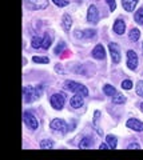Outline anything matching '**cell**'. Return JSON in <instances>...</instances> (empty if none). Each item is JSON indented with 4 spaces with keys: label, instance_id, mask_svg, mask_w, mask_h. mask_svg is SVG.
I'll use <instances>...</instances> for the list:
<instances>
[{
    "label": "cell",
    "instance_id": "obj_1",
    "mask_svg": "<svg viewBox=\"0 0 143 160\" xmlns=\"http://www.w3.org/2000/svg\"><path fill=\"white\" fill-rule=\"evenodd\" d=\"M43 91V86L39 84L38 87H31V86H26L23 88V93H24V102L26 103H31L40 96V93Z\"/></svg>",
    "mask_w": 143,
    "mask_h": 160
},
{
    "label": "cell",
    "instance_id": "obj_2",
    "mask_svg": "<svg viewBox=\"0 0 143 160\" xmlns=\"http://www.w3.org/2000/svg\"><path fill=\"white\" fill-rule=\"evenodd\" d=\"M64 87L68 89V91L80 95V96H83V98L88 96V89H87L86 86H83L82 83L74 82V80H67V82L64 83Z\"/></svg>",
    "mask_w": 143,
    "mask_h": 160
},
{
    "label": "cell",
    "instance_id": "obj_3",
    "mask_svg": "<svg viewBox=\"0 0 143 160\" xmlns=\"http://www.w3.org/2000/svg\"><path fill=\"white\" fill-rule=\"evenodd\" d=\"M66 104V96L62 93H55L51 96V106L56 109V111H60V109L64 107Z\"/></svg>",
    "mask_w": 143,
    "mask_h": 160
},
{
    "label": "cell",
    "instance_id": "obj_4",
    "mask_svg": "<svg viewBox=\"0 0 143 160\" xmlns=\"http://www.w3.org/2000/svg\"><path fill=\"white\" fill-rule=\"evenodd\" d=\"M23 120H24V124H26L28 128H31V129H36L38 126H39L38 119L35 118V115H32L31 112H28V111H26L23 113Z\"/></svg>",
    "mask_w": 143,
    "mask_h": 160
},
{
    "label": "cell",
    "instance_id": "obj_5",
    "mask_svg": "<svg viewBox=\"0 0 143 160\" xmlns=\"http://www.w3.org/2000/svg\"><path fill=\"white\" fill-rule=\"evenodd\" d=\"M24 4L31 9H44L48 7V0H24Z\"/></svg>",
    "mask_w": 143,
    "mask_h": 160
},
{
    "label": "cell",
    "instance_id": "obj_6",
    "mask_svg": "<svg viewBox=\"0 0 143 160\" xmlns=\"http://www.w3.org/2000/svg\"><path fill=\"white\" fill-rule=\"evenodd\" d=\"M50 128L52 131H58V132H66L67 131V123L63 119H54L50 123Z\"/></svg>",
    "mask_w": 143,
    "mask_h": 160
},
{
    "label": "cell",
    "instance_id": "obj_7",
    "mask_svg": "<svg viewBox=\"0 0 143 160\" xmlns=\"http://www.w3.org/2000/svg\"><path fill=\"white\" fill-rule=\"evenodd\" d=\"M98 20H99V11H98L96 6L91 4V6L88 7V11H87V22L96 24Z\"/></svg>",
    "mask_w": 143,
    "mask_h": 160
},
{
    "label": "cell",
    "instance_id": "obj_8",
    "mask_svg": "<svg viewBox=\"0 0 143 160\" xmlns=\"http://www.w3.org/2000/svg\"><path fill=\"white\" fill-rule=\"evenodd\" d=\"M108 49H110L111 58L114 63H119L120 62V48L116 43H110L108 44Z\"/></svg>",
    "mask_w": 143,
    "mask_h": 160
},
{
    "label": "cell",
    "instance_id": "obj_9",
    "mask_svg": "<svg viewBox=\"0 0 143 160\" xmlns=\"http://www.w3.org/2000/svg\"><path fill=\"white\" fill-rule=\"evenodd\" d=\"M138 66V55L135 53V51L129 49L127 51V67L130 69H135Z\"/></svg>",
    "mask_w": 143,
    "mask_h": 160
},
{
    "label": "cell",
    "instance_id": "obj_10",
    "mask_svg": "<svg viewBox=\"0 0 143 160\" xmlns=\"http://www.w3.org/2000/svg\"><path fill=\"white\" fill-rule=\"evenodd\" d=\"M126 126L131 128L132 131H138V132H142L143 131V123L139 122L138 119H129L126 123Z\"/></svg>",
    "mask_w": 143,
    "mask_h": 160
},
{
    "label": "cell",
    "instance_id": "obj_11",
    "mask_svg": "<svg viewBox=\"0 0 143 160\" xmlns=\"http://www.w3.org/2000/svg\"><path fill=\"white\" fill-rule=\"evenodd\" d=\"M92 56L95 59H99V60L106 58V51H105V48H103L102 44H98V46L92 49Z\"/></svg>",
    "mask_w": 143,
    "mask_h": 160
},
{
    "label": "cell",
    "instance_id": "obj_12",
    "mask_svg": "<svg viewBox=\"0 0 143 160\" xmlns=\"http://www.w3.org/2000/svg\"><path fill=\"white\" fill-rule=\"evenodd\" d=\"M126 31V24L125 22H123L122 19H118L115 20V23H114V32L118 33V35H123Z\"/></svg>",
    "mask_w": 143,
    "mask_h": 160
},
{
    "label": "cell",
    "instance_id": "obj_13",
    "mask_svg": "<svg viewBox=\"0 0 143 160\" xmlns=\"http://www.w3.org/2000/svg\"><path fill=\"white\" fill-rule=\"evenodd\" d=\"M70 104H71V107H72V108H80V107L83 106V96H80V95L75 93V95H74V96L71 98Z\"/></svg>",
    "mask_w": 143,
    "mask_h": 160
},
{
    "label": "cell",
    "instance_id": "obj_14",
    "mask_svg": "<svg viewBox=\"0 0 143 160\" xmlns=\"http://www.w3.org/2000/svg\"><path fill=\"white\" fill-rule=\"evenodd\" d=\"M138 4V0H122V6L126 11H134Z\"/></svg>",
    "mask_w": 143,
    "mask_h": 160
},
{
    "label": "cell",
    "instance_id": "obj_15",
    "mask_svg": "<svg viewBox=\"0 0 143 160\" xmlns=\"http://www.w3.org/2000/svg\"><path fill=\"white\" fill-rule=\"evenodd\" d=\"M95 35H96V31H95V29H86V31H78L76 36L90 39V38H94Z\"/></svg>",
    "mask_w": 143,
    "mask_h": 160
},
{
    "label": "cell",
    "instance_id": "obj_16",
    "mask_svg": "<svg viewBox=\"0 0 143 160\" xmlns=\"http://www.w3.org/2000/svg\"><path fill=\"white\" fill-rule=\"evenodd\" d=\"M63 28H64V31H70L71 29V26H72V18L70 16V15H64L63 16V23H62Z\"/></svg>",
    "mask_w": 143,
    "mask_h": 160
},
{
    "label": "cell",
    "instance_id": "obj_17",
    "mask_svg": "<svg viewBox=\"0 0 143 160\" xmlns=\"http://www.w3.org/2000/svg\"><path fill=\"white\" fill-rule=\"evenodd\" d=\"M106 142H107V144H108V147H110V149H115V148H116L118 140H116V138L114 136V135H107Z\"/></svg>",
    "mask_w": 143,
    "mask_h": 160
},
{
    "label": "cell",
    "instance_id": "obj_18",
    "mask_svg": "<svg viewBox=\"0 0 143 160\" xmlns=\"http://www.w3.org/2000/svg\"><path fill=\"white\" fill-rule=\"evenodd\" d=\"M129 38H130V40H132V42H138L140 38V31L138 28H132L129 32Z\"/></svg>",
    "mask_w": 143,
    "mask_h": 160
},
{
    "label": "cell",
    "instance_id": "obj_19",
    "mask_svg": "<svg viewBox=\"0 0 143 160\" xmlns=\"http://www.w3.org/2000/svg\"><path fill=\"white\" fill-rule=\"evenodd\" d=\"M112 103L114 104H123V103H126V96L125 95H122V93H115L114 96H112Z\"/></svg>",
    "mask_w": 143,
    "mask_h": 160
},
{
    "label": "cell",
    "instance_id": "obj_20",
    "mask_svg": "<svg viewBox=\"0 0 143 160\" xmlns=\"http://www.w3.org/2000/svg\"><path fill=\"white\" fill-rule=\"evenodd\" d=\"M103 92H105L107 96H114V95L116 93V89L111 86V84H106V86H103Z\"/></svg>",
    "mask_w": 143,
    "mask_h": 160
},
{
    "label": "cell",
    "instance_id": "obj_21",
    "mask_svg": "<svg viewBox=\"0 0 143 160\" xmlns=\"http://www.w3.org/2000/svg\"><path fill=\"white\" fill-rule=\"evenodd\" d=\"M31 46H32V48H35V49L43 47V39L39 38V36H33L32 40H31Z\"/></svg>",
    "mask_w": 143,
    "mask_h": 160
},
{
    "label": "cell",
    "instance_id": "obj_22",
    "mask_svg": "<svg viewBox=\"0 0 143 160\" xmlns=\"http://www.w3.org/2000/svg\"><path fill=\"white\" fill-rule=\"evenodd\" d=\"M91 146H92V139L91 138H84V139H82L80 143H79V148H80V149L90 148Z\"/></svg>",
    "mask_w": 143,
    "mask_h": 160
},
{
    "label": "cell",
    "instance_id": "obj_23",
    "mask_svg": "<svg viewBox=\"0 0 143 160\" xmlns=\"http://www.w3.org/2000/svg\"><path fill=\"white\" fill-rule=\"evenodd\" d=\"M54 147V142L50 139H43L40 142V148L42 149H51Z\"/></svg>",
    "mask_w": 143,
    "mask_h": 160
},
{
    "label": "cell",
    "instance_id": "obj_24",
    "mask_svg": "<svg viewBox=\"0 0 143 160\" xmlns=\"http://www.w3.org/2000/svg\"><path fill=\"white\" fill-rule=\"evenodd\" d=\"M134 19H135V22H136V23L143 24V8H139V9H138V11L135 12Z\"/></svg>",
    "mask_w": 143,
    "mask_h": 160
},
{
    "label": "cell",
    "instance_id": "obj_25",
    "mask_svg": "<svg viewBox=\"0 0 143 160\" xmlns=\"http://www.w3.org/2000/svg\"><path fill=\"white\" fill-rule=\"evenodd\" d=\"M51 38L48 36V33H46L44 35V39H43V48L44 49H47V48H50V46H51Z\"/></svg>",
    "mask_w": 143,
    "mask_h": 160
},
{
    "label": "cell",
    "instance_id": "obj_26",
    "mask_svg": "<svg viewBox=\"0 0 143 160\" xmlns=\"http://www.w3.org/2000/svg\"><path fill=\"white\" fill-rule=\"evenodd\" d=\"M63 49H66V43H64V42H60V43H59L58 46L55 47V49H54V52H55L56 55H59V53H60V52L63 51Z\"/></svg>",
    "mask_w": 143,
    "mask_h": 160
},
{
    "label": "cell",
    "instance_id": "obj_27",
    "mask_svg": "<svg viewBox=\"0 0 143 160\" xmlns=\"http://www.w3.org/2000/svg\"><path fill=\"white\" fill-rule=\"evenodd\" d=\"M32 62H35V63H44V64H47L48 62H50V59H48V58H40V56H33V58H32Z\"/></svg>",
    "mask_w": 143,
    "mask_h": 160
},
{
    "label": "cell",
    "instance_id": "obj_28",
    "mask_svg": "<svg viewBox=\"0 0 143 160\" xmlns=\"http://www.w3.org/2000/svg\"><path fill=\"white\" fill-rule=\"evenodd\" d=\"M136 93L139 95L140 98H143V80H139L136 84Z\"/></svg>",
    "mask_w": 143,
    "mask_h": 160
},
{
    "label": "cell",
    "instance_id": "obj_29",
    "mask_svg": "<svg viewBox=\"0 0 143 160\" xmlns=\"http://www.w3.org/2000/svg\"><path fill=\"white\" fill-rule=\"evenodd\" d=\"M122 88L123 89H131L132 88V82L131 80H123L122 82Z\"/></svg>",
    "mask_w": 143,
    "mask_h": 160
},
{
    "label": "cell",
    "instance_id": "obj_30",
    "mask_svg": "<svg viewBox=\"0 0 143 160\" xmlns=\"http://www.w3.org/2000/svg\"><path fill=\"white\" fill-rule=\"evenodd\" d=\"M54 4H56L58 7H66L68 6V0H52Z\"/></svg>",
    "mask_w": 143,
    "mask_h": 160
},
{
    "label": "cell",
    "instance_id": "obj_31",
    "mask_svg": "<svg viewBox=\"0 0 143 160\" xmlns=\"http://www.w3.org/2000/svg\"><path fill=\"white\" fill-rule=\"evenodd\" d=\"M127 148H129V149H140V146L138 143H131V144L127 146Z\"/></svg>",
    "mask_w": 143,
    "mask_h": 160
},
{
    "label": "cell",
    "instance_id": "obj_32",
    "mask_svg": "<svg viewBox=\"0 0 143 160\" xmlns=\"http://www.w3.org/2000/svg\"><path fill=\"white\" fill-rule=\"evenodd\" d=\"M106 2L108 3V4H110V9H111V11H114V9H115V0H106Z\"/></svg>",
    "mask_w": 143,
    "mask_h": 160
},
{
    "label": "cell",
    "instance_id": "obj_33",
    "mask_svg": "<svg viewBox=\"0 0 143 160\" xmlns=\"http://www.w3.org/2000/svg\"><path fill=\"white\" fill-rule=\"evenodd\" d=\"M99 148H100V149H108L110 147H108L107 143H103V144H100V146H99Z\"/></svg>",
    "mask_w": 143,
    "mask_h": 160
},
{
    "label": "cell",
    "instance_id": "obj_34",
    "mask_svg": "<svg viewBox=\"0 0 143 160\" xmlns=\"http://www.w3.org/2000/svg\"><path fill=\"white\" fill-rule=\"evenodd\" d=\"M94 116H95V122H96V119H99V116H100V112H99V111H95Z\"/></svg>",
    "mask_w": 143,
    "mask_h": 160
},
{
    "label": "cell",
    "instance_id": "obj_35",
    "mask_svg": "<svg viewBox=\"0 0 143 160\" xmlns=\"http://www.w3.org/2000/svg\"><path fill=\"white\" fill-rule=\"evenodd\" d=\"M140 109H142V111H143V103L140 104Z\"/></svg>",
    "mask_w": 143,
    "mask_h": 160
},
{
    "label": "cell",
    "instance_id": "obj_36",
    "mask_svg": "<svg viewBox=\"0 0 143 160\" xmlns=\"http://www.w3.org/2000/svg\"><path fill=\"white\" fill-rule=\"evenodd\" d=\"M142 52H143V43H142Z\"/></svg>",
    "mask_w": 143,
    "mask_h": 160
}]
</instances>
